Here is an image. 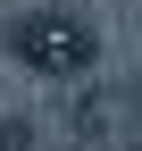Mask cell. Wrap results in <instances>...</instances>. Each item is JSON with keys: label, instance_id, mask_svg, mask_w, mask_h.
I'll return each instance as SVG.
<instances>
[{"label": "cell", "instance_id": "6da1fadb", "mask_svg": "<svg viewBox=\"0 0 142 151\" xmlns=\"http://www.w3.org/2000/svg\"><path fill=\"white\" fill-rule=\"evenodd\" d=\"M9 50H17L25 67H42V76H84V67H92V34H84L67 9L17 17V25H9Z\"/></svg>", "mask_w": 142, "mask_h": 151}, {"label": "cell", "instance_id": "7a4b0ae2", "mask_svg": "<svg viewBox=\"0 0 142 151\" xmlns=\"http://www.w3.org/2000/svg\"><path fill=\"white\" fill-rule=\"evenodd\" d=\"M25 134H33L25 118H0V151H25Z\"/></svg>", "mask_w": 142, "mask_h": 151}]
</instances>
